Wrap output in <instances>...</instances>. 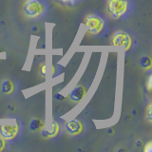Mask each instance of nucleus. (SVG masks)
Returning <instances> with one entry per match:
<instances>
[{"label": "nucleus", "instance_id": "11", "mask_svg": "<svg viewBox=\"0 0 152 152\" xmlns=\"http://www.w3.org/2000/svg\"><path fill=\"white\" fill-rule=\"evenodd\" d=\"M140 66L142 69H151V58L148 55H144L140 59Z\"/></svg>", "mask_w": 152, "mask_h": 152}, {"label": "nucleus", "instance_id": "1", "mask_svg": "<svg viewBox=\"0 0 152 152\" xmlns=\"http://www.w3.org/2000/svg\"><path fill=\"white\" fill-rule=\"evenodd\" d=\"M110 43L114 47L123 48L126 53L133 51L138 46L137 38L128 28H117L110 37Z\"/></svg>", "mask_w": 152, "mask_h": 152}, {"label": "nucleus", "instance_id": "7", "mask_svg": "<svg viewBox=\"0 0 152 152\" xmlns=\"http://www.w3.org/2000/svg\"><path fill=\"white\" fill-rule=\"evenodd\" d=\"M40 132L41 135L44 138H54L59 134L60 126L57 122H52L49 128H42Z\"/></svg>", "mask_w": 152, "mask_h": 152}, {"label": "nucleus", "instance_id": "12", "mask_svg": "<svg viewBox=\"0 0 152 152\" xmlns=\"http://www.w3.org/2000/svg\"><path fill=\"white\" fill-rule=\"evenodd\" d=\"M55 2L60 5H63V6H74V5H76L74 0H55Z\"/></svg>", "mask_w": 152, "mask_h": 152}, {"label": "nucleus", "instance_id": "18", "mask_svg": "<svg viewBox=\"0 0 152 152\" xmlns=\"http://www.w3.org/2000/svg\"><path fill=\"white\" fill-rule=\"evenodd\" d=\"M81 1H83V0H74V2H75V4H77L78 2H81Z\"/></svg>", "mask_w": 152, "mask_h": 152}, {"label": "nucleus", "instance_id": "13", "mask_svg": "<svg viewBox=\"0 0 152 152\" xmlns=\"http://www.w3.org/2000/svg\"><path fill=\"white\" fill-rule=\"evenodd\" d=\"M151 107H152V104H149L148 106H147L146 110H145V112H146V114H145V118H146V120H147V122H148V123H151V121H152Z\"/></svg>", "mask_w": 152, "mask_h": 152}, {"label": "nucleus", "instance_id": "10", "mask_svg": "<svg viewBox=\"0 0 152 152\" xmlns=\"http://www.w3.org/2000/svg\"><path fill=\"white\" fill-rule=\"evenodd\" d=\"M44 125H43V122L40 120V119H37V118H34L32 119L31 124H30V129L31 131H40Z\"/></svg>", "mask_w": 152, "mask_h": 152}, {"label": "nucleus", "instance_id": "6", "mask_svg": "<svg viewBox=\"0 0 152 152\" xmlns=\"http://www.w3.org/2000/svg\"><path fill=\"white\" fill-rule=\"evenodd\" d=\"M66 130L71 136H78L84 131V126L78 119H73L66 124Z\"/></svg>", "mask_w": 152, "mask_h": 152}, {"label": "nucleus", "instance_id": "15", "mask_svg": "<svg viewBox=\"0 0 152 152\" xmlns=\"http://www.w3.org/2000/svg\"><path fill=\"white\" fill-rule=\"evenodd\" d=\"M5 145H6V141L0 136V151H2L5 148Z\"/></svg>", "mask_w": 152, "mask_h": 152}, {"label": "nucleus", "instance_id": "17", "mask_svg": "<svg viewBox=\"0 0 152 152\" xmlns=\"http://www.w3.org/2000/svg\"><path fill=\"white\" fill-rule=\"evenodd\" d=\"M147 88H148V90L151 89V75H149L148 81H147Z\"/></svg>", "mask_w": 152, "mask_h": 152}, {"label": "nucleus", "instance_id": "2", "mask_svg": "<svg viewBox=\"0 0 152 152\" xmlns=\"http://www.w3.org/2000/svg\"><path fill=\"white\" fill-rule=\"evenodd\" d=\"M133 0H107V13L114 20L128 18L133 12Z\"/></svg>", "mask_w": 152, "mask_h": 152}, {"label": "nucleus", "instance_id": "8", "mask_svg": "<svg viewBox=\"0 0 152 152\" xmlns=\"http://www.w3.org/2000/svg\"><path fill=\"white\" fill-rule=\"evenodd\" d=\"M87 92V89L83 85H78L77 87H75L69 94V100L73 103H78L84 98Z\"/></svg>", "mask_w": 152, "mask_h": 152}, {"label": "nucleus", "instance_id": "5", "mask_svg": "<svg viewBox=\"0 0 152 152\" xmlns=\"http://www.w3.org/2000/svg\"><path fill=\"white\" fill-rule=\"evenodd\" d=\"M20 126L16 124L0 126V136L5 141H13L20 134Z\"/></svg>", "mask_w": 152, "mask_h": 152}, {"label": "nucleus", "instance_id": "16", "mask_svg": "<svg viewBox=\"0 0 152 152\" xmlns=\"http://www.w3.org/2000/svg\"><path fill=\"white\" fill-rule=\"evenodd\" d=\"M145 151H146V152H150L151 151V142H149L148 144H147L146 147L145 148Z\"/></svg>", "mask_w": 152, "mask_h": 152}, {"label": "nucleus", "instance_id": "3", "mask_svg": "<svg viewBox=\"0 0 152 152\" xmlns=\"http://www.w3.org/2000/svg\"><path fill=\"white\" fill-rule=\"evenodd\" d=\"M87 32L92 36H103L108 30L107 19L99 13H88L83 19Z\"/></svg>", "mask_w": 152, "mask_h": 152}, {"label": "nucleus", "instance_id": "4", "mask_svg": "<svg viewBox=\"0 0 152 152\" xmlns=\"http://www.w3.org/2000/svg\"><path fill=\"white\" fill-rule=\"evenodd\" d=\"M49 12L46 0H26L23 5V14L31 20H39Z\"/></svg>", "mask_w": 152, "mask_h": 152}, {"label": "nucleus", "instance_id": "9", "mask_svg": "<svg viewBox=\"0 0 152 152\" xmlns=\"http://www.w3.org/2000/svg\"><path fill=\"white\" fill-rule=\"evenodd\" d=\"M15 89V84H14L12 80L6 79L4 80L1 84V93L5 95H11L14 92Z\"/></svg>", "mask_w": 152, "mask_h": 152}, {"label": "nucleus", "instance_id": "14", "mask_svg": "<svg viewBox=\"0 0 152 152\" xmlns=\"http://www.w3.org/2000/svg\"><path fill=\"white\" fill-rule=\"evenodd\" d=\"M39 73L42 77H45V75L47 74V64L43 63L40 65V68H39Z\"/></svg>", "mask_w": 152, "mask_h": 152}]
</instances>
